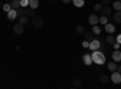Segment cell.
I'll use <instances>...</instances> for the list:
<instances>
[{
	"mask_svg": "<svg viewBox=\"0 0 121 89\" xmlns=\"http://www.w3.org/2000/svg\"><path fill=\"white\" fill-rule=\"evenodd\" d=\"M92 62L97 65H103L105 63V55L102 51H99V49H96V51H92Z\"/></svg>",
	"mask_w": 121,
	"mask_h": 89,
	"instance_id": "obj_1",
	"label": "cell"
},
{
	"mask_svg": "<svg viewBox=\"0 0 121 89\" xmlns=\"http://www.w3.org/2000/svg\"><path fill=\"white\" fill-rule=\"evenodd\" d=\"M44 25V19L41 16H34L32 18V27L35 29H39Z\"/></svg>",
	"mask_w": 121,
	"mask_h": 89,
	"instance_id": "obj_2",
	"label": "cell"
},
{
	"mask_svg": "<svg viewBox=\"0 0 121 89\" xmlns=\"http://www.w3.org/2000/svg\"><path fill=\"white\" fill-rule=\"evenodd\" d=\"M13 33L16 34V35H22L23 33H24V25H22L21 23H16L15 25H13Z\"/></svg>",
	"mask_w": 121,
	"mask_h": 89,
	"instance_id": "obj_3",
	"label": "cell"
},
{
	"mask_svg": "<svg viewBox=\"0 0 121 89\" xmlns=\"http://www.w3.org/2000/svg\"><path fill=\"white\" fill-rule=\"evenodd\" d=\"M110 80H112V81H113V83H115V84L121 83V74H120L119 71H113L112 77H110Z\"/></svg>",
	"mask_w": 121,
	"mask_h": 89,
	"instance_id": "obj_4",
	"label": "cell"
},
{
	"mask_svg": "<svg viewBox=\"0 0 121 89\" xmlns=\"http://www.w3.org/2000/svg\"><path fill=\"white\" fill-rule=\"evenodd\" d=\"M23 16H26V17H28V18H33V17L35 16V12H34L33 8L24 7V8H23Z\"/></svg>",
	"mask_w": 121,
	"mask_h": 89,
	"instance_id": "obj_5",
	"label": "cell"
},
{
	"mask_svg": "<svg viewBox=\"0 0 121 89\" xmlns=\"http://www.w3.org/2000/svg\"><path fill=\"white\" fill-rule=\"evenodd\" d=\"M88 23L91 25H96L97 23H99V18L96 13H92V15H90L88 16Z\"/></svg>",
	"mask_w": 121,
	"mask_h": 89,
	"instance_id": "obj_6",
	"label": "cell"
},
{
	"mask_svg": "<svg viewBox=\"0 0 121 89\" xmlns=\"http://www.w3.org/2000/svg\"><path fill=\"white\" fill-rule=\"evenodd\" d=\"M99 46H100V41L99 40H92L90 42V46H88V48L91 49V51H96V49H99Z\"/></svg>",
	"mask_w": 121,
	"mask_h": 89,
	"instance_id": "obj_7",
	"label": "cell"
},
{
	"mask_svg": "<svg viewBox=\"0 0 121 89\" xmlns=\"http://www.w3.org/2000/svg\"><path fill=\"white\" fill-rule=\"evenodd\" d=\"M7 13V18H9V21H15V19L17 18V10L15 8H11Z\"/></svg>",
	"mask_w": 121,
	"mask_h": 89,
	"instance_id": "obj_8",
	"label": "cell"
},
{
	"mask_svg": "<svg viewBox=\"0 0 121 89\" xmlns=\"http://www.w3.org/2000/svg\"><path fill=\"white\" fill-rule=\"evenodd\" d=\"M84 37H85V40H87V41H92V40H95V34H93V31L91 30V31H84Z\"/></svg>",
	"mask_w": 121,
	"mask_h": 89,
	"instance_id": "obj_9",
	"label": "cell"
},
{
	"mask_svg": "<svg viewBox=\"0 0 121 89\" xmlns=\"http://www.w3.org/2000/svg\"><path fill=\"white\" fill-rule=\"evenodd\" d=\"M113 57V60L116 63V62H121V52H120V49H115V51L113 52L112 54Z\"/></svg>",
	"mask_w": 121,
	"mask_h": 89,
	"instance_id": "obj_10",
	"label": "cell"
},
{
	"mask_svg": "<svg viewBox=\"0 0 121 89\" xmlns=\"http://www.w3.org/2000/svg\"><path fill=\"white\" fill-rule=\"evenodd\" d=\"M100 12H102V15H103V16L109 17L110 15H112V8H110V6H109V5H108V6H103V8L100 10Z\"/></svg>",
	"mask_w": 121,
	"mask_h": 89,
	"instance_id": "obj_11",
	"label": "cell"
},
{
	"mask_svg": "<svg viewBox=\"0 0 121 89\" xmlns=\"http://www.w3.org/2000/svg\"><path fill=\"white\" fill-rule=\"evenodd\" d=\"M82 60H84V64L85 65H91L93 62H92V57H91L90 54H84V57H82Z\"/></svg>",
	"mask_w": 121,
	"mask_h": 89,
	"instance_id": "obj_12",
	"label": "cell"
},
{
	"mask_svg": "<svg viewBox=\"0 0 121 89\" xmlns=\"http://www.w3.org/2000/svg\"><path fill=\"white\" fill-rule=\"evenodd\" d=\"M105 31L109 33V34L115 33V25L112 24V23H107V24H105Z\"/></svg>",
	"mask_w": 121,
	"mask_h": 89,
	"instance_id": "obj_13",
	"label": "cell"
},
{
	"mask_svg": "<svg viewBox=\"0 0 121 89\" xmlns=\"http://www.w3.org/2000/svg\"><path fill=\"white\" fill-rule=\"evenodd\" d=\"M105 42L110 46V45H114L115 42H116V39L113 36V34H109L108 36H107V39H105Z\"/></svg>",
	"mask_w": 121,
	"mask_h": 89,
	"instance_id": "obj_14",
	"label": "cell"
},
{
	"mask_svg": "<svg viewBox=\"0 0 121 89\" xmlns=\"http://www.w3.org/2000/svg\"><path fill=\"white\" fill-rule=\"evenodd\" d=\"M29 7L36 10L39 7V0H29Z\"/></svg>",
	"mask_w": 121,
	"mask_h": 89,
	"instance_id": "obj_15",
	"label": "cell"
},
{
	"mask_svg": "<svg viewBox=\"0 0 121 89\" xmlns=\"http://www.w3.org/2000/svg\"><path fill=\"white\" fill-rule=\"evenodd\" d=\"M113 18H114L115 23H119V24L121 23V10H120V11H116V13H114Z\"/></svg>",
	"mask_w": 121,
	"mask_h": 89,
	"instance_id": "obj_16",
	"label": "cell"
},
{
	"mask_svg": "<svg viewBox=\"0 0 121 89\" xmlns=\"http://www.w3.org/2000/svg\"><path fill=\"white\" fill-rule=\"evenodd\" d=\"M99 82L102 83V84L109 83V77H108L107 75H100V76H99Z\"/></svg>",
	"mask_w": 121,
	"mask_h": 89,
	"instance_id": "obj_17",
	"label": "cell"
},
{
	"mask_svg": "<svg viewBox=\"0 0 121 89\" xmlns=\"http://www.w3.org/2000/svg\"><path fill=\"white\" fill-rule=\"evenodd\" d=\"M75 7H82L85 5V0H73L72 1Z\"/></svg>",
	"mask_w": 121,
	"mask_h": 89,
	"instance_id": "obj_18",
	"label": "cell"
},
{
	"mask_svg": "<svg viewBox=\"0 0 121 89\" xmlns=\"http://www.w3.org/2000/svg\"><path fill=\"white\" fill-rule=\"evenodd\" d=\"M116 67H117V65H116L115 62H110L108 64V70L109 71H116Z\"/></svg>",
	"mask_w": 121,
	"mask_h": 89,
	"instance_id": "obj_19",
	"label": "cell"
},
{
	"mask_svg": "<svg viewBox=\"0 0 121 89\" xmlns=\"http://www.w3.org/2000/svg\"><path fill=\"white\" fill-rule=\"evenodd\" d=\"M10 5H11V7H12V8H15V10H17L18 7H21V4H19V0H12Z\"/></svg>",
	"mask_w": 121,
	"mask_h": 89,
	"instance_id": "obj_20",
	"label": "cell"
},
{
	"mask_svg": "<svg viewBox=\"0 0 121 89\" xmlns=\"http://www.w3.org/2000/svg\"><path fill=\"white\" fill-rule=\"evenodd\" d=\"M92 27H93V28H92V31H93V34H95V35H99L100 33H102L100 28H99L97 24H96V25H92Z\"/></svg>",
	"mask_w": 121,
	"mask_h": 89,
	"instance_id": "obj_21",
	"label": "cell"
},
{
	"mask_svg": "<svg viewBox=\"0 0 121 89\" xmlns=\"http://www.w3.org/2000/svg\"><path fill=\"white\" fill-rule=\"evenodd\" d=\"M28 17H26V16H22V17H19V23H21L22 25H27L28 24Z\"/></svg>",
	"mask_w": 121,
	"mask_h": 89,
	"instance_id": "obj_22",
	"label": "cell"
},
{
	"mask_svg": "<svg viewBox=\"0 0 121 89\" xmlns=\"http://www.w3.org/2000/svg\"><path fill=\"white\" fill-rule=\"evenodd\" d=\"M113 7L116 10V11H120V10H121V1H120V0H117V1L113 3Z\"/></svg>",
	"mask_w": 121,
	"mask_h": 89,
	"instance_id": "obj_23",
	"label": "cell"
},
{
	"mask_svg": "<svg viewBox=\"0 0 121 89\" xmlns=\"http://www.w3.org/2000/svg\"><path fill=\"white\" fill-rule=\"evenodd\" d=\"M99 23H100V24H104V25H105V24L108 23V17H107V16H103V15H102V17H99Z\"/></svg>",
	"mask_w": 121,
	"mask_h": 89,
	"instance_id": "obj_24",
	"label": "cell"
},
{
	"mask_svg": "<svg viewBox=\"0 0 121 89\" xmlns=\"http://www.w3.org/2000/svg\"><path fill=\"white\" fill-rule=\"evenodd\" d=\"M19 4H21V7H28L29 6V0H19Z\"/></svg>",
	"mask_w": 121,
	"mask_h": 89,
	"instance_id": "obj_25",
	"label": "cell"
},
{
	"mask_svg": "<svg viewBox=\"0 0 121 89\" xmlns=\"http://www.w3.org/2000/svg\"><path fill=\"white\" fill-rule=\"evenodd\" d=\"M84 31H85V28H84V25L79 24V25L76 27V33H78V34H84Z\"/></svg>",
	"mask_w": 121,
	"mask_h": 89,
	"instance_id": "obj_26",
	"label": "cell"
},
{
	"mask_svg": "<svg viewBox=\"0 0 121 89\" xmlns=\"http://www.w3.org/2000/svg\"><path fill=\"white\" fill-rule=\"evenodd\" d=\"M73 87L74 88H80L81 87V81L80 80H74L73 81Z\"/></svg>",
	"mask_w": 121,
	"mask_h": 89,
	"instance_id": "obj_27",
	"label": "cell"
},
{
	"mask_svg": "<svg viewBox=\"0 0 121 89\" xmlns=\"http://www.w3.org/2000/svg\"><path fill=\"white\" fill-rule=\"evenodd\" d=\"M107 48H108V43L105 42V43H100V46H99V51H102V52H105L107 51Z\"/></svg>",
	"mask_w": 121,
	"mask_h": 89,
	"instance_id": "obj_28",
	"label": "cell"
},
{
	"mask_svg": "<svg viewBox=\"0 0 121 89\" xmlns=\"http://www.w3.org/2000/svg\"><path fill=\"white\" fill-rule=\"evenodd\" d=\"M11 8L12 7H11V5H10V4H4V6H3V10H4L5 12H9Z\"/></svg>",
	"mask_w": 121,
	"mask_h": 89,
	"instance_id": "obj_29",
	"label": "cell"
},
{
	"mask_svg": "<svg viewBox=\"0 0 121 89\" xmlns=\"http://www.w3.org/2000/svg\"><path fill=\"white\" fill-rule=\"evenodd\" d=\"M100 4L103 6H108L109 4H112V0H100Z\"/></svg>",
	"mask_w": 121,
	"mask_h": 89,
	"instance_id": "obj_30",
	"label": "cell"
},
{
	"mask_svg": "<svg viewBox=\"0 0 121 89\" xmlns=\"http://www.w3.org/2000/svg\"><path fill=\"white\" fill-rule=\"evenodd\" d=\"M93 8H95V11H100V10L103 8V5L102 4H96Z\"/></svg>",
	"mask_w": 121,
	"mask_h": 89,
	"instance_id": "obj_31",
	"label": "cell"
},
{
	"mask_svg": "<svg viewBox=\"0 0 121 89\" xmlns=\"http://www.w3.org/2000/svg\"><path fill=\"white\" fill-rule=\"evenodd\" d=\"M23 16V10L22 8H17V17H22Z\"/></svg>",
	"mask_w": 121,
	"mask_h": 89,
	"instance_id": "obj_32",
	"label": "cell"
},
{
	"mask_svg": "<svg viewBox=\"0 0 121 89\" xmlns=\"http://www.w3.org/2000/svg\"><path fill=\"white\" fill-rule=\"evenodd\" d=\"M88 46H90V41L85 40V41L82 42V47H84V48H88Z\"/></svg>",
	"mask_w": 121,
	"mask_h": 89,
	"instance_id": "obj_33",
	"label": "cell"
},
{
	"mask_svg": "<svg viewBox=\"0 0 121 89\" xmlns=\"http://www.w3.org/2000/svg\"><path fill=\"white\" fill-rule=\"evenodd\" d=\"M115 39H116V42H119V43L121 45V34H119V35H117Z\"/></svg>",
	"mask_w": 121,
	"mask_h": 89,
	"instance_id": "obj_34",
	"label": "cell"
},
{
	"mask_svg": "<svg viewBox=\"0 0 121 89\" xmlns=\"http://www.w3.org/2000/svg\"><path fill=\"white\" fill-rule=\"evenodd\" d=\"M113 46H114V49H120V43L119 42H115Z\"/></svg>",
	"mask_w": 121,
	"mask_h": 89,
	"instance_id": "obj_35",
	"label": "cell"
},
{
	"mask_svg": "<svg viewBox=\"0 0 121 89\" xmlns=\"http://www.w3.org/2000/svg\"><path fill=\"white\" fill-rule=\"evenodd\" d=\"M62 1H63L64 4H70V3L73 1V0H62Z\"/></svg>",
	"mask_w": 121,
	"mask_h": 89,
	"instance_id": "obj_36",
	"label": "cell"
},
{
	"mask_svg": "<svg viewBox=\"0 0 121 89\" xmlns=\"http://www.w3.org/2000/svg\"><path fill=\"white\" fill-rule=\"evenodd\" d=\"M116 71H119V72L121 74V65H120L119 67H116Z\"/></svg>",
	"mask_w": 121,
	"mask_h": 89,
	"instance_id": "obj_37",
	"label": "cell"
},
{
	"mask_svg": "<svg viewBox=\"0 0 121 89\" xmlns=\"http://www.w3.org/2000/svg\"><path fill=\"white\" fill-rule=\"evenodd\" d=\"M3 6H4V4H3L1 0H0V8H3Z\"/></svg>",
	"mask_w": 121,
	"mask_h": 89,
	"instance_id": "obj_38",
	"label": "cell"
},
{
	"mask_svg": "<svg viewBox=\"0 0 121 89\" xmlns=\"http://www.w3.org/2000/svg\"><path fill=\"white\" fill-rule=\"evenodd\" d=\"M5 1H12V0H5Z\"/></svg>",
	"mask_w": 121,
	"mask_h": 89,
	"instance_id": "obj_39",
	"label": "cell"
},
{
	"mask_svg": "<svg viewBox=\"0 0 121 89\" xmlns=\"http://www.w3.org/2000/svg\"><path fill=\"white\" fill-rule=\"evenodd\" d=\"M50 1H56V0H50Z\"/></svg>",
	"mask_w": 121,
	"mask_h": 89,
	"instance_id": "obj_40",
	"label": "cell"
},
{
	"mask_svg": "<svg viewBox=\"0 0 121 89\" xmlns=\"http://www.w3.org/2000/svg\"><path fill=\"white\" fill-rule=\"evenodd\" d=\"M120 1H121V0H120Z\"/></svg>",
	"mask_w": 121,
	"mask_h": 89,
	"instance_id": "obj_41",
	"label": "cell"
}]
</instances>
